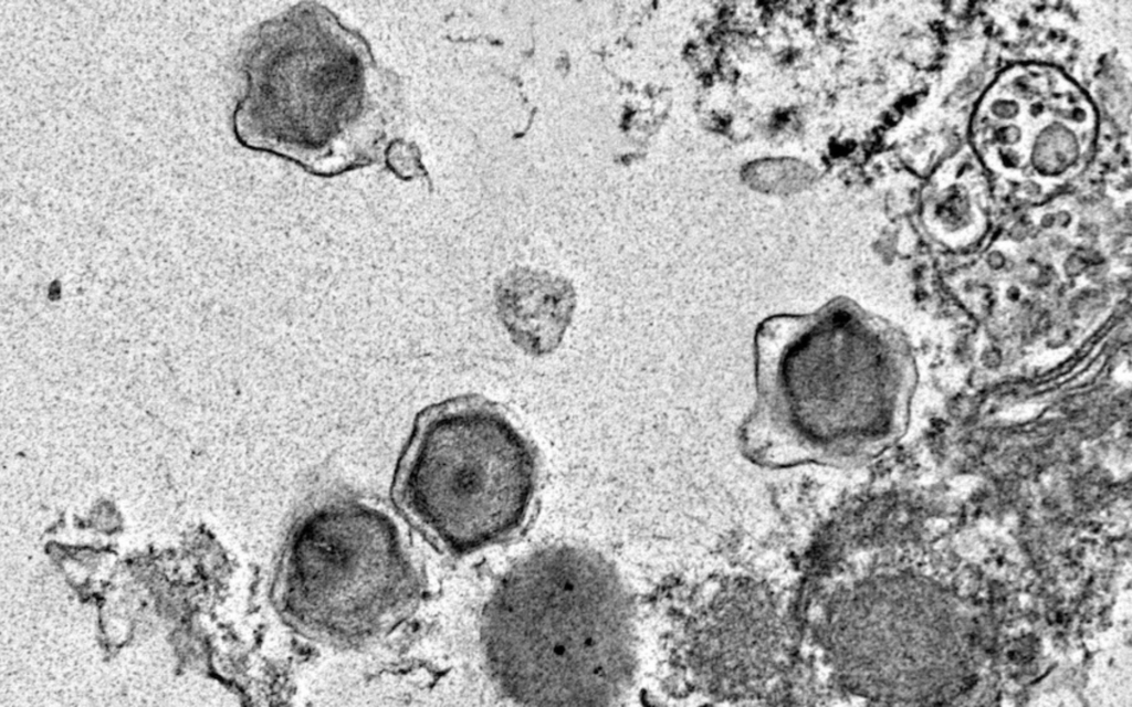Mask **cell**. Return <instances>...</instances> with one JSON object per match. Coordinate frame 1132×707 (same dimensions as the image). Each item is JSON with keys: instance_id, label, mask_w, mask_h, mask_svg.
I'll use <instances>...</instances> for the list:
<instances>
[{"instance_id": "obj_1", "label": "cell", "mask_w": 1132, "mask_h": 707, "mask_svg": "<svg viewBox=\"0 0 1132 707\" xmlns=\"http://www.w3.org/2000/svg\"><path fill=\"white\" fill-rule=\"evenodd\" d=\"M245 88L232 113L243 147L333 177L388 159L401 82L369 43L317 2L260 23L238 53Z\"/></svg>"}, {"instance_id": "obj_2", "label": "cell", "mask_w": 1132, "mask_h": 707, "mask_svg": "<svg viewBox=\"0 0 1132 707\" xmlns=\"http://www.w3.org/2000/svg\"><path fill=\"white\" fill-rule=\"evenodd\" d=\"M489 675L525 706H610L637 673L635 604L599 552L537 549L512 564L481 618Z\"/></svg>"}, {"instance_id": "obj_3", "label": "cell", "mask_w": 1132, "mask_h": 707, "mask_svg": "<svg viewBox=\"0 0 1132 707\" xmlns=\"http://www.w3.org/2000/svg\"><path fill=\"white\" fill-rule=\"evenodd\" d=\"M761 336L759 395L738 442L771 467L805 462L848 465L870 455L891 430L872 379L878 356L863 325L827 315Z\"/></svg>"}, {"instance_id": "obj_4", "label": "cell", "mask_w": 1132, "mask_h": 707, "mask_svg": "<svg viewBox=\"0 0 1132 707\" xmlns=\"http://www.w3.org/2000/svg\"><path fill=\"white\" fill-rule=\"evenodd\" d=\"M537 452L492 401L449 399L426 410L398 466L397 504L448 551L499 545L523 525L535 495Z\"/></svg>"}, {"instance_id": "obj_5", "label": "cell", "mask_w": 1132, "mask_h": 707, "mask_svg": "<svg viewBox=\"0 0 1132 707\" xmlns=\"http://www.w3.org/2000/svg\"><path fill=\"white\" fill-rule=\"evenodd\" d=\"M421 590L420 567L394 518L340 495L314 503L294 521L273 594L280 615L302 635L357 645L406 619Z\"/></svg>"}, {"instance_id": "obj_6", "label": "cell", "mask_w": 1132, "mask_h": 707, "mask_svg": "<svg viewBox=\"0 0 1132 707\" xmlns=\"http://www.w3.org/2000/svg\"><path fill=\"white\" fill-rule=\"evenodd\" d=\"M494 299L513 344L534 357L548 355L559 346L576 306L574 286L566 278L525 268L499 278Z\"/></svg>"}]
</instances>
